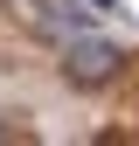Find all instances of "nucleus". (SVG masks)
Here are the masks:
<instances>
[{"label": "nucleus", "instance_id": "nucleus-2", "mask_svg": "<svg viewBox=\"0 0 139 146\" xmlns=\"http://www.w3.org/2000/svg\"><path fill=\"white\" fill-rule=\"evenodd\" d=\"M91 7H97V14H118V0H91Z\"/></svg>", "mask_w": 139, "mask_h": 146}, {"label": "nucleus", "instance_id": "nucleus-3", "mask_svg": "<svg viewBox=\"0 0 139 146\" xmlns=\"http://www.w3.org/2000/svg\"><path fill=\"white\" fill-rule=\"evenodd\" d=\"M0 139H14V132H7V125H0Z\"/></svg>", "mask_w": 139, "mask_h": 146}, {"label": "nucleus", "instance_id": "nucleus-1", "mask_svg": "<svg viewBox=\"0 0 139 146\" xmlns=\"http://www.w3.org/2000/svg\"><path fill=\"white\" fill-rule=\"evenodd\" d=\"M56 49H63V77L83 84V90H104V84L125 77V49H118L111 35H97V28H70Z\"/></svg>", "mask_w": 139, "mask_h": 146}]
</instances>
